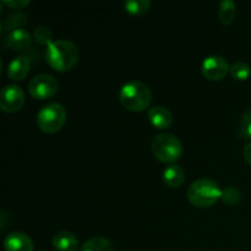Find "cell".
Returning <instances> with one entry per match:
<instances>
[{"label": "cell", "instance_id": "obj_1", "mask_svg": "<svg viewBox=\"0 0 251 251\" xmlns=\"http://www.w3.org/2000/svg\"><path fill=\"white\" fill-rule=\"evenodd\" d=\"M80 49L69 39H56L46 49L47 63L56 71H68L77 63Z\"/></svg>", "mask_w": 251, "mask_h": 251}, {"label": "cell", "instance_id": "obj_2", "mask_svg": "<svg viewBox=\"0 0 251 251\" xmlns=\"http://www.w3.org/2000/svg\"><path fill=\"white\" fill-rule=\"evenodd\" d=\"M119 100L126 109L132 112H142L152 100L151 90L144 82L137 80L127 81L119 91Z\"/></svg>", "mask_w": 251, "mask_h": 251}, {"label": "cell", "instance_id": "obj_3", "mask_svg": "<svg viewBox=\"0 0 251 251\" xmlns=\"http://www.w3.org/2000/svg\"><path fill=\"white\" fill-rule=\"evenodd\" d=\"M222 196V189L215 180L200 178L193 181L188 189V199L194 206L208 207L217 202Z\"/></svg>", "mask_w": 251, "mask_h": 251}, {"label": "cell", "instance_id": "obj_4", "mask_svg": "<svg viewBox=\"0 0 251 251\" xmlns=\"http://www.w3.org/2000/svg\"><path fill=\"white\" fill-rule=\"evenodd\" d=\"M151 150L157 159L172 164L181 157L183 144L176 135L172 132H161L152 140Z\"/></svg>", "mask_w": 251, "mask_h": 251}, {"label": "cell", "instance_id": "obj_5", "mask_svg": "<svg viewBox=\"0 0 251 251\" xmlns=\"http://www.w3.org/2000/svg\"><path fill=\"white\" fill-rule=\"evenodd\" d=\"M66 122V109L58 102H49L37 113V125L44 132H56Z\"/></svg>", "mask_w": 251, "mask_h": 251}, {"label": "cell", "instance_id": "obj_6", "mask_svg": "<svg viewBox=\"0 0 251 251\" xmlns=\"http://www.w3.org/2000/svg\"><path fill=\"white\" fill-rule=\"evenodd\" d=\"M59 82L50 74H39L28 82V92L36 100H47L56 93Z\"/></svg>", "mask_w": 251, "mask_h": 251}, {"label": "cell", "instance_id": "obj_7", "mask_svg": "<svg viewBox=\"0 0 251 251\" xmlns=\"http://www.w3.org/2000/svg\"><path fill=\"white\" fill-rule=\"evenodd\" d=\"M25 103V92L19 85H5L0 91V108L4 112L14 113L22 108Z\"/></svg>", "mask_w": 251, "mask_h": 251}, {"label": "cell", "instance_id": "obj_8", "mask_svg": "<svg viewBox=\"0 0 251 251\" xmlns=\"http://www.w3.org/2000/svg\"><path fill=\"white\" fill-rule=\"evenodd\" d=\"M229 69L230 66L227 59L223 58L222 55H217V54L206 56L201 64L203 76L211 81L222 80L229 73Z\"/></svg>", "mask_w": 251, "mask_h": 251}, {"label": "cell", "instance_id": "obj_9", "mask_svg": "<svg viewBox=\"0 0 251 251\" xmlns=\"http://www.w3.org/2000/svg\"><path fill=\"white\" fill-rule=\"evenodd\" d=\"M5 251H33L31 237L24 232H11L4 239Z\"/></svg>", "mask_w": 251, "mask_h": 251}, {"label": "cell", "instance_id": "obj_10", "mask_svg": "<svg viewBox=\"0 0 251 251\" xmlns=\"http://www.w3.org/2000/svg\"><path fill=\"white\" fill-rule=\"evenodd\" d=\"M29 69H31V59H29V56L21 54V55L15 56L7 64L6 75L7 77L14 81L24 80L27 74L29 73Z\"/></svg>", "mask_w": 251, "mask_h": 251}, {"label": "cell", "instance_id": "obj_11", "mask_svg": "<svg viewBox=\"0 0 251 251\" xmlns=\"http://www.w3.org/2000/svg\"><path fill=\"white\" fill-rule=\"evenodd\" d=\"M150 123L157 129H167L173 123V114L171 110L163 105H153L147 112Z\"/></svg>", "mask_w": 251, "mask_h": 251}, {"label": "cell", "instance_id": "obj_12", "mask_svg": "<svg viewBox=\"0 0 251 251\" xmlns=\"http://www.w3.org/2000/svg\"><path fill=\"white\" fill-rule=\"evenodd\" d=\"M6 44L14 50H25L32 43V34L24 27L16 28L6 34Z\"/></svg>", "mask_w": 251, "mask_h": 251}, {"label": "cell", "instance_id": "obj_13", "mask_svg": "<svg viewBox=\"0 0 251 251\" xmlns=\"http://www.w3.org/2000/svg\"><path fill=\"white\" fill-rule=\"evenodd\" d=\"M54 249L56 251H76L78 249V239L73 232L59 230L51 239Z\"/></svg>", "mask_w": 251, "mask_h": 251}, {"label": "cell", "instance_id": "obj_14", "mask_svg": "<svg viewBox=\"0 0 251 251\" xmlns=\"http://www.w3.org/2000/svg\"><path fill=\"white\" fill-rule=\"evenodd\" d=\"M162 176H163V181L167 186L173 189L179 188L185 180V172L179 164L172 163L164 168Z\"/></svg>", "mask_w": 251, "mask_h": 251}, {"label": "cell", "instance_id": "obj_15", "mask_svg": "<svg viewBox=\"0 0 251 251\" xmlns=\"http://www.w3.org/2000/svg\"><path fill=\"white\" fill-rule=\"evenodd\" d=\"M237 16V5L233 0H222L218 7V19L221 24L230 25Z\"/></svg>", "mask_w": 251, "mask_h": 251}, {"label": "cell", "instance_id": "obj_16", "mask_svg": "<svg viewBox=\"0 0 251 251\" xmlns=\"http://www.w3.org/2000/svg\"><path fill=\"white\" fill-rule=\"evenodd\" d=\"M80 251H113V244L105 237H92L86 240Z\"/></svg>", "mask_w": 251, "mask_h": 251}, {"label": "cell", "instance_id": "obj_17", "mask_svg": "<svg viewBox=\"0 0 251 251\" xmlns=\"http://www.w3.org/2000/svg\"><path fill=\"white\" fill-rule=\"evenodd\" d=\"M27 22V15L25 12L19 11L10 14L9 16L5 17L1 22V27L4 31H7V33L16 28H21L22 25Z\"/></svg>", "mask_w": 251, "mask_h": 251}, {"label": "cell", "instance_id": "obj_18", "mask_svg": "<svg viewBox=\"0 0 251 251\" xmlns=\"http://www.w3.org/2000/svg\"><path fill=\"white\" fill-rule=\"evenodd\" d=\"M151 0H125V11L131 15H142L151 9Z\"/></svg>", "mask_w": 251, "mask_h": 251}, {"label": "cell", "instance_id": "obj_19", "mask_svg": "<svg viewBox=\"0 0 251 251\" xmlns=\"http://www.w3.org/2000/svg\"><path fill=\"white\" fill-rule=\"evenodd\" d=\"M229 74L233 78L239 81H244L249 78L251 75V68L248 63L245 61H235L230 65Z\"/></svg>", "mask_w": 251, "mask_h": 251}, {"label": "cell", "instance_id": "obj_20", "mask_svg": "<svg viewBox=\"0 0 251 251\" xmlns=\"http://www.w3.org/2000/svg\"><path fill=\"white\" fill-rule=\"evenodd\" d=\"M242 199V194H240L239 189L235 188L233 185L226 186L225 189H222V196H221V200L226 203V205L234 206Z\"/></svg>", "mask_w": 251, "mask_h": 251}, {"label": "cell", "instance_id": "obj_21", "mask_svg": "<svg viewBox=\"0 0 251 251\" xmlns=\"http://www.w3.org/2000/svg\"><path fill=\"white\" fill-rule=\"evenodd\" d=\"M238 134L244 139L251 140V109H248L240 118L238 125Z\"/></svg>", "mask_w": 251, "mask_h": 251}, {"label": "cell", "instance_id": "obj_22", "mask_svg": "<svg viewBox=\"0 0 251 251\" xmlns=\"http://www.w3.org/2000/svg\"><path fill=\"white\" fill-rule=\"evenodd\" d=\"M33 38L38 42L39 44H46L53 42V32L47 26H37L33 31Z\"/></svg>", "mask_w": 251, "mask_h": 251}, {"label": "cell", "instance_id": "obj_23", "mask_svg": "<svg viewBox=\"0 0 251 251\" xmlns=\"http://www.w3.org/2000/svg\"><path fill=\"white\" fill-rule=\"evenodd\" d=\"M29 2V0H1L2 5H6L11 9H24Z\"/></svg>", "mask_w": 251, "mask_h": 251}, {"label": "cell", "instance_id": "obj_24", "mask_svg": "<svg viewBox=\"0 0 251 251\" xmlns=\"http://www.w3.org/2000/svg\"><path fill=\"white\" fill-rule=\"evenodd\" d=\"M244 157L248 161V163L251 166V142H249V144L244 147Z\"/></svg>", "mask_w": 251, "mask_h": 251}]
</instances>
